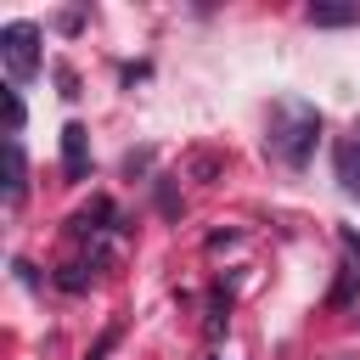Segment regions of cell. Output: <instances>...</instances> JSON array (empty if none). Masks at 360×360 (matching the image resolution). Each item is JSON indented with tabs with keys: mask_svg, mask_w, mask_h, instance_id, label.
I'll return each instance as SVG.
<instances>
[{
	"mask_svg": "<svg viewBox=\"0 0 360 360\" xmlns=\"http://www.w3.org/2000/svg\"><path fill=\"white\" fill-rule=\"evenodd\" d=\"M315 135H321V112L298 96H281L270 107V135H264V152L287 169H304L309 152H315Z\"/></svg>",
	"mask_w": 360,
	"mask_h": 360,
	"instance_id": "6da1fadb",
	"label": "cell"
},
{
	"mask_svg": "<svg viewBox=\"0 0 360 360\" xmlns=\"http://www.w3.org/2000/svg\"><path fill=\"white\" fill-rule=\"evenodd\" d=\"M0 62L11 73V90L39 73V22H6L0 28Z\"/></svg>",
	"mask_w": 360,
	"mask_h": 360,
	"instance_id": "7a4b0ae2",
	"label": "cell"
},
{
	"mask_svg": "<svg viewBox=\"0 0 360 360\" xmlns=\"http://www.w3.org/2000/svg\"><path fill=\"white\" fill-rule=\"evenodd\" d=\"M62 174L68 180H84L90 174V129L84 124H68L62 129Z\"/></svg>",
	"mask_w": 360,
	"mask_h": 360,
	"instance_id": "3957f363",
	"label": "cell"
},
{
	"mask_svg": "<svg viewBox=\"0 0 360 360\" xmlns=\"http://www.w3.org/2000/svg\"><path fill=\"white\" fill-rule=\"evenodd\" d=\"M332 163H338V186H343V191L360 202V141H338Z\"/></svg>",
	"mask_w": 360,
	"mask_h": 360,
	"instance_id": "277c9868",
	"label": "cell"
},
{
	"mask_svg": "<svg viewBox=\"0 0 360 360\" xmlns=\"http://www.w3.org/2000/svg\"><path fill=\"white\" fill-rule=\"evenodd\" d=\"M6 174H11V180H6V202L17 208L22 191H28V163H22V141H17V135L6 141Z\"/></svg>",
	"mask_w": 360,
	"mask_h": 360,
	"instance_id": "5b68a950",
	"label": "cell"
},
{
	"mask_svg": "<svg viewBox=\"0 0 360 360\" xmlns=\"http://www.w3.org/2000/svg\"><path fill=\"white\" fill-rule=\"evenodd\" d=\"M315 28H349V22H360V6H338V0H315L309 11H304Z\"/></svg>",
	"mask_w": 360,
	"mask_h": 360,
	"instance_id": "8992f818",
	"label": "cell"
},
{
	"mask_svg": "<svg viewBox=\"0 0 360 360\" xmlns=\"http://www.w3.org/2000/svg\"><path fill=\"white\" fill-rule=\"evenodd\" d=\"M354 287H360V264H343L338 270V287H332V309H343L354 298Z\"/></svg>",
	"mask_w": 360,
	"mask_h": 360,
	"instance_id": "52a82bcc",
	"label": "cell"
},
{
	"mask_svg": "<svg viewBox=\"0 0 360 360\" xmlns=\"http://www.w3.org/2000/svg\"><path fill=\"white\" fill-rule=\"evenodd\" d=\"M6 124H11V135H22V96L17 90H6Z\"/></svg>",
	"mask_w": 360,
	"mask_h": 360,
	"instance_id": "ba28073f",
	"label": "cell"
}]
</instances>
